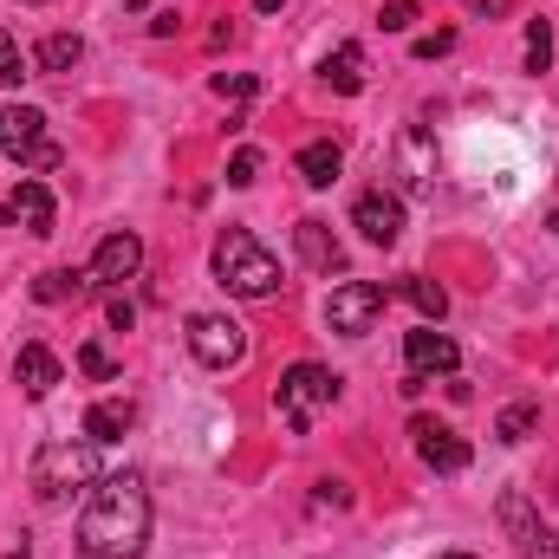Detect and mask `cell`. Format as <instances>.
I'll list each match as a JSON object with an SVG mask.
<instances>
[{
	"instance_id": "cell-9",
	"label": "cell",
	"mask_w": 559,
	"mask_h": 559,
	"mask_svg": "<svg viewBox=\"0 0 559 559\" xmlns=\"http://www.w3.org/2000/svg\"><path fill=\"white\" fill-rule=\"evenodd\" d=\"M404 365H411V384H404V391H423L429 378H455L462 352H455V338H449V332L423 325V332H411V338H404Z\"/></svg>"
},
{
	"instance_id": "cell-2",
	"label": "cell",
	"mask_w": 559,
	"mask_h": 559,
	"mask_svg": "<svg viewBox=\"0 0 559 559\" xmlns=\"http://www.w3.org/2000/svg\"><path fill=\"white\" fill-rule=\"evenodd\" d=\"M26 481H33V495L46 501V508H59V501H72V495H92V481H98V442L85 436V442H39V455H33V468H26Z\"/></svg>"
},
{
	"instance_id": "cell-4",
	"label": "cell",
	"mask_w": 559,
	"mask_h": 559,
	"mask_svg": "<svg viewBox=\"0 0 559 559\" xmlns=\"http://www.w3.org/2000/svg\"><path fill=\"white\" fill-rule=\"evenodd\" d=\"M332 404H338V378H332L325 365H312V358H299L274 391V411L286 417V429H299V436L312 429L319 411H332Z\"/></svg>"
},
{
	"instance_id": "cell-12",
	"label": "cell",
	"mask_w": 559,
	"mask_h": 559,
	"mask_svg": "<svg viewBox=\"0 0 559 559\" xmlns=\"http://www.w3.org/2000/svg\"><path fill=\"white\" fill-rule=\"evenodd\" d=\"M138 267H143V241L131 228L105 235L98 254H92V280H98V286H124V280H138Z\"/></svg>"
},
{
	"instance_id": "cell-15",
	"label": "cell",
	"mask_w": 559,
	"mask_h": 559,
	"mask_svg": "<svg viewBox=\"0 0 559 559\" xmlns=\"http://www.w3.org/2000/svg\"><path fill=\"white\" fill-rule=\"evenodd\" d=\"M293 241H299L306 267H319V274H338V267H345V254H338V241H332V228H325V222H299V228H293Z\"/></svg>"
},
{
	"instance_id": "cell-1",
	"label": "cell",
	"mask_w": 559,
	"mask_h": 559,
	"mask_svg": "<svg viewBox=\"0 0 559 559\" xmlns=\"http://www.w3.org/2000/svg\"><path fill=\"white\" fill-rule=\"evenodd\" d=\"M143 547H150V488H143V475H131V468L98 475L92 495H85V514H79V554L143 559Z\"/></svg>"
},
{
	"instance_id": "cell-17",
	"label": "cell",
	"mask_w": 559,
	"mask_h": 559,
	"mask_svg": "<svg viewBox=\"0 0 559 559\" xmlns=\"http://www.w3.org/2000/svg\"><path fill=\"white\" fill-rule=\"evenodd\" d=\"M325 85L332 92H365V46H338V52H325Z\"/></svg>"
},
{
	"instance_id": "cell-3",
	"label": "cell",
	"mask_w": 559,
	"mask_h": 559,
	"mask_svg": "<svg viewBox=\"0 0 559 559\" xmlns=\"http://www.w3.org/2000/svg\"><path fill=\"white\" fill-rule=\"evenodd\" d=\"M209 261H215V280H222L228 293H241V299H267V293H280V261L248 235V228H222Z\"/></svg>"
},
{
	"instance_id": "cell-11",
	"label": "cell",
	"mask_w": 559,
	"mask_h": 559,
	"mask_svg": "<svg viewBox=\"0 0 559 559\" xmlns=\"http://www.w3.org/2000/svg\"><path fill=\"white\" fill-rule=\"evenodd\" d=\"M411 436H417L423 468H436V475H462V468H468V442H462L455 429H442V423L417 417V423H411Z\"/></svg>"
},
{
	"instance_id": "cell-31",
	"label": "cell",
	"mask_w": 559,
	"mask_h": 559,
	"mask_svg": "<svg viewBox=\"0 0 559 559\" xmlns=\"http://www.w3.org/2000/svg\"><path fill=\"white\" fill-rule=\"evenodd\" d=\"M215 92H222V98H248L254 79H248V72H215Z\"/></svg>"
},
{
	"instance_id": "cell-5",
	"label": "cell",
	"mask_w": 559,
	"mask_h": 559,
	"mask_svg": "<svg viewBox=\"0 0 559 559\" xmlns=\"http://www.w3.org/2000/svg\"><path fill=\"white\" fill-rule=\"evenodd\" d=\"M0 150H7L20 169H33V176L59 169V143L46 138V111H39V105H7V111H0Z\"/></svg>"
},
{
	"instance_id": "cell-8",
	"label": "cell",
	"mask_w": 559,
	"mask_h": 559,
	"mask_svg": "<svg viewBox=\"0 0 559 559\" xmlns=\"http://www.w3.org/2000/svg\"><path fill=\"white\" fill-rule=\"evenodd\" d=\"M189 352H195L209 371H228V365L248 358V332H241L228 312H195V319H189Z\"/></svg>"
},
{
	"instance_id": "cell-26",
	"label": "cell",
	"mask_w": 559,
	"mask_h": 559,
	"mask_svg": "<svg viewBox=\"0 0 559 559\" xmlns=\"http://www.w3.org/2000/svg\"><path fill=\"white\" fill-rule=\"evenodd\" d=\"M411 20H417V0H384V13H378L384 33H411Z\"/></svg>"
},
{
	"instance_id": "cell-24",
	"label": "cell",
	"mask_w": 559,
	"mask_h": 559,
	"mask_svg": "<svg viewBox=\"0 0 559 559\" xmlns=\"http://www.w3.org/2000/svg\"><path fill=\"white\" fill-rule=\"evenodd\" d=\"M547 66H554V26L534 20L527 26V72H547Z\"/></svg>"
},
{
	"instance_id": "cell-23",
	"label": "cell",
	"mask_w": 559,
	"mask_h": 559,
	"mask_svg": "<svg viewBox=\"0 0 559 559\" xmlns=\"http://www.w3.org/2000/svg\"><path fill=\"white\" fill-rule=\"evenodd\" d=\"M534 423H540V404H508V411L495 417V436H501V442H527Z\"/></svg>"
},
{
	"instance_id": "cell-18",
	"label": "cell",
	"mask_w": 559,
	"mask_h": 559,
	"mask_svg": "<svg viewBox=\"0 0 559 559\" xmlns=\"http://www.w3.org/2000/svg\"><path fill=\"white\" fill-rule=\"evenodd\" d=\"M338 169H345V150H338V143H306V150H299V176H306L312 189H332Z\"/></svg>"
},
{
	"instance_id": "cell-19",
	"label": "cell",
	"mask_w": 559,
	"mask_h": 559,
	"mask_svg": "<svg viewBox=\"0 0 559 559\" xmlns=\"http://www.w3.org/2000/svg\"><path fill=\"white\" fill-rule=\"evenodd\" d=\"M397 156H404V176H411V189H429V182H436V143L423 138L417 124L404 131V143H397Z\"/></svg>"
},
{
	"instance_id": "cell-30",
	"label": "cell",
	"mask_w": 559,
	"mask_h": 559,
	"mask_svg": "<svg viewBox=\"0 0 559 559\" xmlns=\"http://www.w3.org/2000/svg\"><path fill=\"white\" fill-rule=\"evenodd\" d=\"M449 46H455V33H449V26H436V33H423V39H417V59H442Z\"/></svg>"
},
{
	"instance_id": "cell-16",
	"label": "cell",
	"mask_w": 559,
	"mask_h": 559,
	"mask_svg": "<svg viewBox=\"0 0 559 559\" xmlns=\"http://www.w3.org/2000/svg\"><path fill=\"white\" fill-rule=\"evenodd\" d=\"M131 423H138V404H131V397H105V404L85 411V436H92V442H118Z\"/></svg>"
},
{
	"instance_id": "cell-10",
	"label": "cell",
	"mask_w": 559,
	"mask_h": 559,
	"mask_svg": "<svg viewBox=\"0 0 559 559\" xmlns=\"http://www.w3.org/2000/svg\"><path fill=\"white\" fill-rule=\"evenodd\" d=\"M352 228H358L371 248H391V241L404 235V202H397V195H384V189H371V195H358V202H352Z\"/></svg>"
},
{
	"instance_id": "cell-28",
	"label": "cell",
	"mask_w": 559,
	"mask_h": 559,
	"mask_svg": "<svg viewBox=\"0 0 559 559\" xmlns=\"http://www.w3.org/2000/svg\"><path fill=\"white\" fill-rule=\"evenodd\" d=\"M79 371H85V378H118V365H111L98 345H85V352H79Z\"/></svg>"
},
{
	"instance_id": "cell-6",
	"label": "cell",
	"mask_w": 559,
	"mask_h": 559,
	"mask_svg": "<svg viewBox=\"0 0 559 559\" xmlns=\"http://www.w3.org/2000/svg\"><path fill=\"white\" fill-rule=\"evenodd\" d=\"M384 299H391L384 280H345V286H332V299H325V325L345 332V338H365V332L378 325Z\"/></svg>"
},
{
	"instance_id": "cell-21",
	"label": "cell",
	"mask_w": 559,
	"mask_h": 559,
	"mask_svg": "<svg viewBox=\"0 0 559 559\" xmlns=\"http://www.w3.org/2000/svg\"><path fill=\"white\" fill-rule=\"evenodd\" d=\"M85 59V39L79 33H46L39 39V72H72Z\"/></svg>"
},
{
	"instance_id": "cell-35",
	"label": "cell",
	"mask_w": 559,
	"mask_h": 559,
	"mask_svg": "<svg viewBox=\"0 0 559 559\" xmlns=\"http://www.w3.org/2000/svg\"><path fill=\"white\" fill-rule=\"evenodd\" d=\"M442 559H475V554H442Z\"/></svg>"
},
{
	"instance_id": "cell-20",
	"label": "cell",
	"mask_w": 559,
	"mask_h": 559,
	"mask_svg": "<svg viewBox=\"0 0 559 559\" xmlns=\"http://www.w3.org/2000/svg\"><path fill=\"white\" fill-rule=\"evenodd\" d=\"M92 286V274H79V267H46V274L33 280V299L39 306H66V299H79Z\"/></svg>"
},
{
	"instance_id": "cell-32",
	"label": "cell",
	"mask_w": 559,
	"mask_h": 559,
	"mask_svg": "<svg viewBox=\"0 0 559 559\" xmlns=\"http://www.w3.org/2000/svg\"><path fill=\"white\" fill-rule=\"evenodd\" d=\"M475 7H481V13H508V0H475Z\"/></svg>"
},
{
	"instance_id": "cell-22",
	"label": "cell",
	"mask_w": 559,
	"mask_h": 559,
	"mask_svg": "<svg viewBox=\"0 0 559 559\" xmlns=\"http://www.w3.org/2000/svg\"><path fill=\"white\" fill-rule=\"evenodd\" d=\"M404 293H411V299H417V312H423V319H429V325H442V312H449V293H442V286H436V280L411 274V280H404Z\"/></svg>"
},
{
	"instance_id": "cell-34",
	"label": "cell",
	"mask_w": 559,
	"mask_h": 559,
	"mask_svg": "<svg viewBox=\"0 0 559 559\" xmlns=\"http://www.w3.org/2000/svg\"><path fill=\"white\" fill-rule=\"evenodd\" d=\"M7 222H13V209H0V228H7Z\"/></svg>"
},
{
	"instance_id": "cell-36",
	"label": "cell",
	"mask_w": 559,
	"mask_h": 559,
	"mask_svg": "<svg viewBox=\"0 0 559 559\" xmlns=\"http://www.w3.org/2000/svg\"><path fill=\"white\" fill-rule=\"evenodd\" d=\"M131 7H143V0H131Z\"/></svg>"
},
{
	"instance_id": "cell-27",
	"label": "cell",
	"mask_w": 559,
	"mask_h": 559,
	"mask_svg": "<svg viewBox=\"0 0 559 559\" xmlns=\"http://www.w3.org/2000/svg\"><path fill=\"white\" fill-rule=\"evenodd\" d=\"M254 176H261V150H235V163H228V182H235V189H248Z\"/></svg>"
},
{
	"instance_id": "cell-14",
	"label": "cell",
	"mask_w": 559,
	"mask_h": 559,
	"mask_svg": "<svg viewBox=\"0 0 559 559\" xmlns=\"http://www.w3.org/2000/svg\"><path fill=\"white\" fill-rule=\"evenodd\" d=\"M13 378H20V391H26V397H46V391L59 384V358H52L46 345H20V358H13Z\"/></svg>"
},
{
	"instance_id": "cell-25",
	"label": "cell",
	"mask_w": 559,
	"mask_h": 559,
	"mask_svg": "<svg viewBox=\"0 0 559 559\" xmlns=\"http://www.w3.org/2000/svg\"><path fill=\"white\" fill-rule=\"evenodd\" d=\"M20 72H26V59H20V39L0 26V92H7V85H20Z\"/></svg>"
},
{
	"instance_id": "cell-13",
	"label": "cell",
	"mask_w": 559,
	"mask_h": 559,
	"mask_svg": "<svg viewBox=\"0 0 559 559\" xmlns=\"http://www.w3.org/2000/svg\"><path fill=\"white\" fill-rule=\"evenodd\" d=\"M7 209H13V222H20L26 235H52V215H59V209H52V189H46L39 176H26Z\"/></svg>"
},
{
	"instance_id": "cell-7",
	"label": "cell",
	"mask_w": 559,
	"mask_h": 559,
	"mask_svg": "<svg viewBox=\"0 0 559 559\" xmlns=\"http://www.w3.org/2000/svg\"><path fill=\"white\" fill-rule=\"evenodd\" d=\"M495 514H501V527H508V540H514L521 559H559V534L534 514V501H527L521 488H508V495L495 501Z\"/></svg>"
},
{
	"instance_id": "cell-29",
	"label": "cell",
	"mask_w": 559,
	"mask_h": 559,
	"mask_svg": "<svg viewBox=\"0 0 559 559\" xmlns=\"http://www.w3.org/2000/svg\"><path fill=\"white\" fill-rule=\"evenodd\" d=\"M312 508H352V488L345 481H319L312 488Z\"/></svg>"
},
{
	"instance_id": "cell-33",
	"label": "cell",
	"mask_w": 559,
	"mask_h": 559,
	"mask_svg": "<svg viewBox=\"0 0 559 559\" xmlns=\"http://www.w3.org/2000/svg\"><path fill=\"white\" fill-rule=\"evenodd\" d=\"M254 7H261V13H274V7H286V0H254Z\"/></svg>"
}]
</instances>
